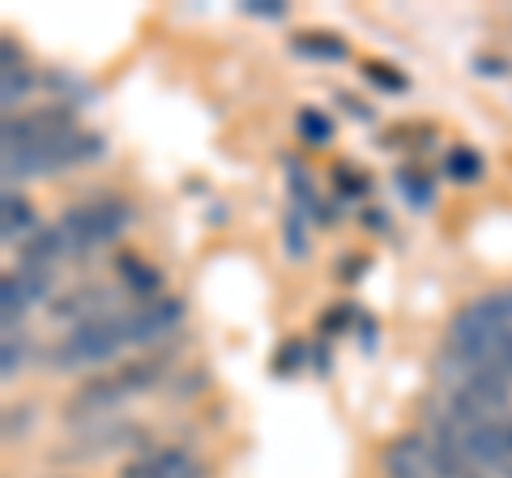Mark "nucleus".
<instances>
[{
	"instance_id": "nucleus-14",
	"label": "nucleus",
	"mask_w": 512,
	"mask_h": 478,
	"mask_svg": "<svg viewBox=\"0 0 512 478\" xmlns=\"http://www.w3.org/2000/svg\"><path fill=\"white\" fill-rule=\"evenodd\" d=\"M120 274L128 278V286H133L137 295H150V291H158V269H150L146 261H137V257H120Z\"/></svg>"
},
{
	"instance_id": "nucleus-12",
	"label": "nucleus",
	"mask_w": 512,
	"mask_h": 478,
	"mask_svg": "<svg viewBox=\"0 0 512 478\" xmlns=\"http://www.w3.org/2000/svg\"><path fill=\"white\" fill-rule=\"evenodd\" d=\"M30 201L18 197V193H5V222H0V235H5V244H13L26 227H30Z\"/></svg>"
},
{
	"instance_id": "nucleus-3",
	"label": "nucleus",
	"mask_w": 512,
	"mask_h": 478,
	"mask_svg": "<svg viewBox=\"0 0 512 478\" xmlns=\"http://www.w3.org/2000/svg\"><path fill=\"white\" fill-rule=\"evenodd\" d=\"M128 227V205L120 201H90V205H73L69 214L56 222V231L64 239V252H90L107 244V239H116L120 231Z\"/></svg>"
},
{
	"instance_id": "nucleus-21",
	"label": "nucleus",
	"mask_w": 512,
	"mask_h": 478,
	"mask_svg": "<svg viewBox=\"0 0 512 478\" xmlns=\"http://www.w3.org/2000/svg\"><path fill=\"white\" fill-rule=\"evenodd\" d=\"M402 188H406V193H410L414 201H419V205H427V201H431V188H423L419 180H414V171H406V175H402Z\"/></svg>"
},
{
	"instance_id": "nucleus-1",
	"label": "nucleus",
	"mask_w": 512,
	"mask_h": 478,
	"mask_svg": "<svg viewBox=\"0 0 512 478\" xmlns=\"http://www.w3.org/2000/svg\"><path fill=\"white\" fill-rule=\"evenodd\" d=\"M99 154V137L90 133H60L43 146H18V150H5V175L9 180H35V175H47V171H60V167H73L82 158H94Z\"/></svg>"
},
{
	"instance_id": "nucleus-10",
	"label": "nucleus",
	"mask_w": 512,
	"mask_h": 478,
	"mask_svg": "<svg viewBox=\"0 0 512 478\" xmlns=\"http://www.w3.org/2000/svg\"><path fill=\"white\" fill-rule=\"evenodd\" d=\"M107 312H116V308H111V291H99V286H77L73 295L60 299L52 316L86 325V321H94V316H107Z\"/></svg>"
},
{
	"instance_id": "nucleus-11",
	"label": "nucleus",
	"mask_w": 512,
	"mask_h": 478,
	"mask_svg": "<svg viewBox=\"0 0 512 478\" xmlns=\"http://www.w3.org/2000/svg\"><path fill=\"white\" fill-rule=\"evenodd\" d=\"M60 257H69V252H64V239H60L56 227L35 231V239H30V244H22V265H26V269H47V274H52V265H56Z\"/></svg>"
},
{
	"instance_id": "nucleus-5",
	"label": "nucleus",
	"mask_w": 512,
	"mask_h": 478,
	"mask_svg": "<svg viewBox=\"0 0 512 478\" xmlns=\"http://www.w3.org/2000/svg\"><path fill=\"white\" fill-rule=\"evenodd\" d=\"M384 474L389 478H440L436 444L423 436H402L384 449Z\"/></svg>"
},
{
	"instance_id": "nucleus-13",
	"label": "nucleus",
	"mask_w": 512,
	"mask_h": 478,
	"mask_svg": "<svg viewBox=\"0 0 512 478\" xmlns=\"http://www.w3.org/2000/svg\"><path fill=\"white\" fill-rule=\"evenodd\" d=\"M295 129H299V137L308 141V146H325V141L333 137L329 116H320V111H312V107H303L295 116Z\"/></svg>"
},
{
	"instance_id": "nucleus-20",
	"label": "nucleus",
	"mask_w": 512,
	"mask_h": 478,
	"mask_svg": "<svg viewBox=\"0 0 512 478\" xmlns=\"http://www.w3.org/2000/svg\"><path fill=\"white\" fill-rule=\"evenodd\" d=\"M248 13H261V18H282V0H248Z\"/></svg>"
},
{
	"instance_id": "nucleus-17",
	"label": "nucleus",
	"mask_w": 512,
	"mask_h": 478,
	"mask_svg": "<svg viewBox=\"0 0 512 478\" xmlns=\"http://www.w3.org/2000/svg\"><path fill=\"white\" fill-rule=\"evenodd\" d=\"M26 90H30V77L22 73V65H13V43H5V90H0L5 94V107L18 103Z\"/></svg>"
},
{
	"instance_id": "nucleus-7",
	"label": "nucleus",
	"mask_w": 512,
	"mask_h": 478,
	"mask_svg": "<svg viewBox=\"0 0 512 478\" xmlns=\"http://www.w3.org/2000/svg\"><path fill=\"white\" fill-rule=\"evenodd\" d=\"M120 478H205V466L184 449H150L128 461Z\"/></svg>"
},
{
	"instance_id": "nucleus-19",
	"label": "nucleus",
	"mask_w": 512,
	"mask_h": 478,
	"mask_svg": "<svg viewBox=\"0 0 512 478\" xmlns=\"http://www.w3.org/2000/svg\"><path fill=\"white\" fill-rule=\"evenodd\" d=\"M18 363H22V342L13 338H5V363H0V372H5V380H13V372H18Z\"/></svg>"
},
{
	"instance_id": "nucleus-15",
	"label": "nucleus",
	"mask_w": 512,
	"mask_h": 478,
	"mask_svg": "<svg viewBox=\"0 0 512 478\" xmlns=\"http://www.w3.org/2000/svg\"><path fill=\"white\" fill-rule=\"evenodd\" d=\"M295 52L303 56H325V60H342L346 56V43L338 35H299L295 39Z\"/></svg>"
},
{
	"instance_id": "nucleus-6",
	"label": "nucleus",
	"mask_w": 512,
	"mask_h": 478,
	"mask_svg": "<svg viewBox=\"0 0 512 478\" xmlns=\"http://www.w3.org/2000/svg\"><path fill=\"white\" fill-rule=\"evenodd\" d=\"M73 129V116L64 107H43V111H30V116L18 120H5V150H18V146H43L60 133Z\"/></svg>"
},
{
	"instance_id": "nucleus-9",
	"label": "nucleus",
	"mask_w": 512,
	"mask_h": 478,
	"mask_svg": "<svg viewBox=\"0 0 512 478\" xmlns=\"http://www.w3.org/2000/svg\"><path fill=\"white\" fill-rule=\"evenodd\" d=\"M180 312H184L180 299H163V304H150V308H133V312H124L128 342H154V338H163V333H167L171 325H180Z\"/></svg>"
},
{
	"instance_id": "nucleus-4",
	"label": "nucleus",
	"mask_w": 512,
	"mask_h": 478,
	"mask_svg": "<svg viewBox=\"0 0 512 478\" xmlns=\"http://www.w3.org/2000/svg\"><path fill=\"white\" fill-rule=\"evenodd\" d=\"M124 385L116 376H99V380H86L82 389L69 397V406H64V419L69 423H86V427H99L111 419V410L124 402Z\"/></svg>"
},
{
	"instance_id": "nucleus-16",
	"label": "nucleus",
	"mask_w": 512,
	"mask_h": 478,
	"mask_svg": "<svg viewBox=\"0 0 512 478\" xmlns=\"http://www.w3.org/2000/svg\"><path fill=\"white\" fill-rule=\"evenodd\" d=\"M448 175H453V180L474 184L478 175H483V158H478L470 146H457L453 154H448Z\"/></svg>"
},
{
	"instance_id": "nucleus-18",
	"label": "nucleus",
	"mask_w": 512,
	"mask_h": 478,
	"mask_svg": "<svg viewBox=\"0 0 512 478\" xmlns=\"http://www.w3.org/2000/svg\"><path fill=\"white\" fill-rule=\"evenodd\" d=\"M367 77L380 86H389V90H406V77L397 73V69H384V65H367Z\"/></svg>"
},
{
	"instance_id": "nucleus-8",
	"label": "nucleus",
	"mask_w": 512,
	"mask_h": 478,
	"mask_svg": "<svg viewBox=\"0 0 512 478\" xmlns=\"http://www.w3.org/2000/svg\"><path fill=\"white\" fill-rule=\"evenodd\" d=\"M52 274L47 269H18V274H5V282H0V308H5V325H13L18 316L26 312V304H35V299L47 295V282Z\"/></svg>"
},
{
	"instance_id": "nucleus-2",
	"label": "nucleus",
	"mask_w": 512,
	"mask_h": 478,
	"mask_svg": "<svg viewBox=\"0 0 512 478\" xmlns=\"http://www.w3.org/2000/svg\"><path fill=\"white\" fill-rule=\"evenodd\" d=\"M120 346H128V325H124V312H107V316H94V321L77 325L69 338L56 346V368H90V363H103L111 359Z\"/></svg>"
}]
</instances>
